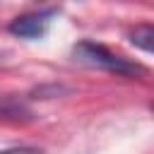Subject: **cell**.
Returning <instances> with one entry per match:
<instances>
[{"label": "cell", "mask_w": 154, "mask_h": 154, "mask_svg": "<svg viewBox=\"0 0 154 154\" xmlns=\"http://www.w3.org/2000/svg\"><path fill=\"white\" fill-rule=\"evenodd\" d=\"M72 55H75V60H79V63H84L89 67L116 72V75H123V77H135V75H142L144 72V67L140 63L128 60V58L108 51L106 46H101L96 41H79L72 48Z\"/></svg>", "instance_id": "1"}, {"label": "cell", "mask_w": 154, "mask_h": 154, "mask_svg": "<svg viewBox=\"0 0 154 154\" xmlns=\"http://www.w3.org/2000/svg\"><path fill=\"white\" fill-rule=\"evenodd\" d=\"M58 7H48V10H36V12H26L19 14L10 22V34L19 36V38H41L48 26L53 24V19L58 17Z\"/></svg>", "instance_id": "2"}, {"label": "cell", "mask_w": 154, "mask_h": 154, "mask_svg": "<svg viewBox=\"0 0 154 154\" xmlns=\"http://www.w3.org/2000/svg\"><path fill=\"white\" fill-rule=\"evenodd\" d=\"M0 120L2 123H29L34 120V111L24 96L0 94Z\"/></svg>", "instance_id": "3"}, {"label": "cell", "mask_w": 154, "mask_h": 154, "mask_svg": "<svg viewBox=\"0 0 154 154\" xmlns=\"http://www.w3.org/2000/svg\"><path fill=\"white\" fill-rule=\"evenodd\" d=\"M128 38H130L132 46L142 48L144 53H152L154 51V29H152V24H137L128 34Z\"/></svg>", "instance_id": "4"}, {"label": "cell", "mask_w": 154, "mask_h": 154, "mask_svg": "<svg viewBox=\"0 0 154 154\" xmlns=\"http://www.w3.org/2000/svg\"><path fill=\"white\" fill-rule=\"evenodd\" d=\"M67 87H60V84H51V87H38L31 91L29 99H51V96H58V94H65Z\"/></svg>", "instance_id": "5"}, {"label": "cell", "mask_w": 154, "mask_h": 154, "mask_svg": "<svg viewBox=\"0 0 154 154\" xmlns=\"http://www.w3.org/2000/svg\"><path fill=\"white\" fill-rule=\"evenodd\" d=\"M0 154H46L41 147H29V144H22V147H7V149H0Z\"/></svg>", "instance_id": "6"}]
</instances>
